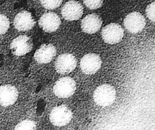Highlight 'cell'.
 <instances>
[{"label":"cell","mask_w":155,"mask_h":130,"mask_svg":"<svg viewBox=\"0 0 155 130\" xmlns=\"http://www.w3.org/2000/svg\"><path fill=\"white\" fill-rule=\"evenodd\" d=\"M93 97L98 106L106 107L110 106L114 103L116 98V91L112 85L103 84L96 88Z\"/></svg>","instance_id":"1"},{"label":"cell","mask_w":155,"mask_h":130,"mask_svg":"<svg viewBox=\"0 0 155 130\" xmlns=\"http://www.w3.org/2000/svg\"><path fill=\"white\" fill-rule=\"evenodd\" d=\"M71 110L66 105L55 106L50 113V121L55 126H64L68 124L71 120Z\"/></svg>","instance_id":"2"},{"label":"cell","mask_w":155,"mask_h":130,"mask_svg":"<svg viewBox=\"0 0 155 130\" xmlns=\"http://www.w3.org/2000/svg\"><path fill=\"white\" fill-rule=\"evenodd\" d=\"M54 92L60 98H68L74 94L76 90V83L70 77H64L55 82Z\"/></svg>","instance_id":"3"},{"label":"cell","mask_w":155,"mask_h":130,"mask_svg":"<svg viewBox=\"0 0 155 130\" xmlns=\"http://www.w3.org/2000/svg\"><path fill=\"white\" fill-rule=\"evenodd\" d=\"M124 37V30L121 26L117 23L107 24L102 31V37L105 43L115 44L122 40Z\"/></svg>","instance_id":"4"},{"label":"cell","mask_w":155,"mask_h":130,"mask_svg":"<svg viewBox=\"0 0 155 130\" xmlns=\"http://www.w3.org/2000/svg\"><path fill=\"white\" fill-rule=\"evenodd\" d=\"M146 19L139 12H134L128 14L124 21V27L131 33L142 32L145 28Z\"/></svg>","instance_id":"5"},{"label":"cell","mask_w":155,"mask_h":130,"mask_svg":"<svg viewBox=\"0 0 155 130\" xmlns=\"http://www.w3.org/2000/svg\"><path fill=\"white\" fill-rule=\"evenodd\" d=\"M102 65L101 57L95 53H88L81 59L80 66L86 75H94L99 71Z\"/></svg>","instance_id":"6"},{"label":"cell","mask_w":155,"mask_h":130,"mask_svg":"<svg viewBox=\"0 0 155 130\" xmlns=\"http://www.w3.org/2000/svg\"><path fill=\"white\" fill-rule=\"evenodd\" d=\"M32 48V40L27 35H20L15 38L10 44V49L16 56H23L28 53Z\"/></svg>","instance_id":"7"},{"label":"cell","mask_w":155,"mask_h":130,"mask_svg":"<svg viewBox=\"0 0 155 130\" xmlns=\"http://www.w3.org/2000/svg\"><path fill=\"white\" fill-rule=\"evenodd\" d=\"M77 65L75 57L70 53H64L58 56L55 61V67L57 72L62 75L68 74L73 71Z\"/></svg>","instance_id":"8"},{"label":"cell","mask_w":155,"mask_h":130,"mask_svg":"<svg viewBox=\"0 0 155 130\" xmlns=\"http://www.w3.org/2000/svg\"><path fill=\"white\" fill-rule=\"evenodd\" d=\"M83 14V8L80 3L75 1L66 2L61 10L64 19L68 21H75L81 18Z\"/></svg>","instance_id":"9"},{"label":"cell","mask_w":155,"mask_h":130,"mask_svg":"<svg viewBox=\"0 0 155 130\" xmlns=\"http://www.w3.org/2000/svg\"><path fill=\"white\" fill-rule=\"evenodd\" d=\"M39 24L45 32L51 33L55 32L59 28L61 19L56 14L48 12L41 17L39 21Z\"/></svg>","instance_id":"10"},{"label":"cell","mask_w":155,"mask_h":130,"mask_svg":"<svg viewBox=\"0 0 155 130\" xmlns=\"http://www.w3.org/2000/svg\"><path fill=\"white\" fill-rule=\"evenodd\" d=\"M18 91L11 85H5L0 87V105L8 106L12 105L17 101Z\"/></svg>","instance_id":"11"},{"label":"cell","mask_w":155,"mask_h":130,"mask_svg":"<svg viewBox=\"0 0 155 130\" xmlns=\"http://www.w3.org/2000/svg\"><path fill=\"white\" fill-rule=\"evenodd\" d=\"M14 24L19 31H28L32 29L35 24V21L29 12L23 11L18 13L14 18Z\"/></svg>","instance_id":"12"},{"label":"cell","mask_w":155,"mask_h":130,"mask_svg":"<svg viewBox=\"0 0 155 130\" xmlns=\"http://www.w3.org/2000/svg\"><path fill=\"white\" fill-rule=\"evenodd\" d=\"M56 55V49L51 44H45L41 46L35 51L34 59L39 64H48L50 62Z\"/></svg>","instance_id":"13"},{"label":"cell","mask_w":155,"mask_h":130,"mask_svg":"<svg viewBox=\"0 0 155 130\" xmlns=\"http://www.w3.org/2000/svg\"><path fill=\"white\" fill-rule=\"evenodd\" d=\"M102 19L96 14L87 15L82 19L81 28L84 32L92 34L99 31L102 26Z\"/></svg>","instance_id":"14"},{"label":"cell","mask_w":155,"mask_h":130,"mask_svg":"<svg viewBox=\"0 0 155 130\" xmlns=\"http://www.w3.org/2000/svg\"><path fill=\"white\" fill-rule=\"evenodd\" d=\"M14 130H36V124L32 120H24L18 123Z\"/></svg>","instance_id":"15"},{"label":"cell","mask_w":155,"mask_h":130,"mask_svg":"<svg viewBox=\"0 0 155 130\" xmlns=\"http://www.w3.org/2000/svg\"><path fill=\"white\" fill-rule=\"evenodd\" d=\"M9 20L4 15L0 14V35L6 33L9 28Z\"/></svg>","instance_id":"16"},{"label":"cell","mask_w":155,"mask_h":130,"mask_svg":"<svg viewBox=\"0 0 155 130\" xmlns=\"http://www.w3.org/2000/svg\"><path fill=\"white\" fill-rule=\"evenodd\" d=\"M61 0H55V1H41L42 6L46 9H55L58 8L62 3Z\"/></svg>","instance_id":"17"},{"label":"cell","mask_w":155,"mask_h":130,"mask_svg":"<svg viewBox=\"0 0 155 130\" xmlns=\"http://www.w3.org/2000/svg\"><path fill=\"white\" fill-rule=\"evenodd\" d=\"M84 3L86 6L90 9H97L101 7L103 4V2L101 0H96V1H84Z\"/></svg>","instance_id":"18"},{"label":"cell","mask_w":155,"mask_h":130,"mask_svg":"<svg viewBox=\"0 0 155 130\" xmlns=\"http://www.w3.org/2000/svg\"><path fill=\"white\" fill-rule=\"evenodd\" d=\"M154 7L155 3L153 2L149 5L146 8V14L147 17L150 19L153 23L154 22Z\"/></svg>","instance_id":"19"}]
</instances>
